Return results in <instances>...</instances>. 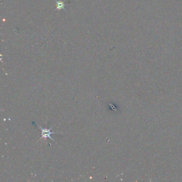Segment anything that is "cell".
Segmentation results:
<instances>
[{"label": "cell", "mask_w": 182, "mask_h": 182, "mask_svg": "<svg viewBox=\"0 0 182 182\" xmlns=\"http://www.w3.org/2000/svg\"><path fill=\"white\" fill-rule=\"evenodd\" d=\"M58 8H61L62 6H63V3L61 2H58Z\"/></svg>", "instance_id": "obj_2"}, {"label": "cell", "mask_w": 182, "mask_h": 182, "mask_svg": "<svg viewBox=\"0 0 182 182\" xmlns=\"http://www.w3.org/2000/svg\"><path fill=\"white\" fill-rule=\"evenodd\" d=\"M38 127H39L42 130V137H41L40 139H42V138H47L48 137H49L50 139L53 141V139L51 137V134H60V133H55V132H51V130L52 127H51V128L50 129H45V128H42V127L38 126Z\"/></svg>", "instance_id": "obj_1"}]
</instances>
